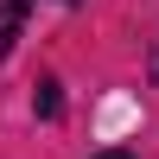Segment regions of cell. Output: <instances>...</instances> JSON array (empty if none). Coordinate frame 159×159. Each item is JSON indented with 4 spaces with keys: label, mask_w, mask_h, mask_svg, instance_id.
Here are the masks:
<instances>
[{
    "label": "cell",
    "mask_w": 159,
    "mask_h": 159,
    "mask_svg": "<svg viewBox=\"0 0 159 159\" xmlns=\"http://www.w3.org/2000/svg\"><path fill=\"white\" fill-rule=\"evenodd\" d=\"M38 115H45V121L57 115V83H38Z\"/></svg>",
    "instance_id": "1"
},
{
    "label": "cell",
    "mask_w": 159,
    "mask_h": 159,
    "mask_svg": "<svg viewBox=\"0 0 159 159\" xmlns=\"http://www.w3.org/2000/svg\"><path fill=\"white\" fill-rule=\"evenodd\" d=\"M96 159H134V153H127V147H115V153H96Z\"/></svg>",
    "instance_id": "2"
},
{
    "label": "cell",
    "mask_w": 159,
    "mask_h": 159,
    "mask_svg": "<svg viewBox=\"0 0 159 159\" xmlns=\"http://www.w3.org/2000/svg\"><path fill=\"white\" fill-rule=\"evenodd\" d=\"M153 76H159V57H153Z\"/></svg>",
    "instance_id": "3"
},
{
    "label": "cell",
    "mask_w": 159,
    "mask_h": 159,
    "mask_svg": "<svg viewBox=\"0 0 159 159\" xmlns=\"http://www.w3.org/2000/svg\"><path fill=\"white\" fill-rule=\"evenodd\" d=\"M64 7H76V0H64Z\"/></svg>",
    "instance_id": "4"
}]
</instances>
